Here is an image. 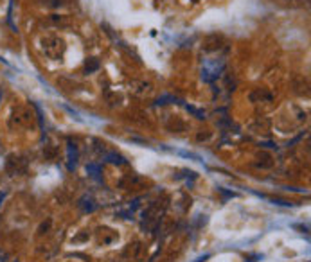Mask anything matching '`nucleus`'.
Listing matches in <instances>:
<instances>
[{"label":"nucleus","mask_w":311,"mask_h":262,"mask_svg":"<svg viewBox=\"0 0 311 262\" xmlns=\"http://www.w3.org/2000/svg\"><path fill=\"white\" fill-rule=\"evenodd\" d=\"M76 158H77V153H76V146L72 142L68 144V169L72 171L76 167Z\"/></svg>","instance_id":"obj_1"},{"label":"nucleus","mask_w":311,"mask_h":262,"mask_svg":"<svg viewBox=\"0 0 311 262\" xmlns=\"http://www.w3.org/2000/svg\"><path fill=\"white\" fill-rule=\"evenodd\" d=\"M108 160L113 162V164H124V158L119 155H108Z\"/></svg>","instance_id":"obj_2"},{"label":"nucleus","mask_w":311,"mask_h":262,"mask_svg":"<svg viewBox=\"0 0 311 262\" xmlns=\"http://www.w3.org/2000/svg\"><path fill=\"white\" fill-rule=\"evenodd\" d=\"M187 110H189L191 113H194V115L198 117V119H203V117H205V113H203L202 110H196V108H193V106H187Z\"/></svg>","instance_id":"obj_3"},{"label":"nucleus","mask_w":311,"mask_h":262,"mask_svg":"<svg viewBox=\"0 0 311 262\" xmlns=\"http://www.w3.org/2000/svg\"><path fill=\"white\" fill-rule=\"evenodd\" d=\"M4 257H5V255H4V254H0V261H2V259H4Z\"/></svg>","instance_id":"obj_4"}]
</instances>
